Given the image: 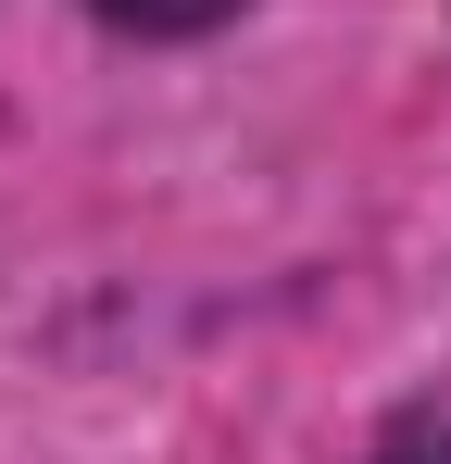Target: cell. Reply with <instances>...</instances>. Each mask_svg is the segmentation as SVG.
<instances>
[{
	"instance_id": "obj_1",
	"label": "cell",
	"mask_w": 451,
	"mask_h": 464,
	"mask_svg": "<svg viewBox=\"0 0 451 464\" xmlns=\"http://www.w3.org/2000/svg\"><path fill=\"white\" fill-rule=\"evenodd\" d=\"M113 25H150V38H176V25H214V13H238V0H101Z\"/></svg>"
},
{
	"instance_id": "obj_2",
	"label": "cell",
	"mask_w": 451,
	"mask_h": 464,
	"mask_svg": "<svg viewBox=\"0 0 451 464\" xmlns=\"http://www.w3.org/2000/svg\"><path fill=\"white\" fill-rule=\"evenodd\" d=\"M389 464H451V440H401V452H389Z\"/></svg>"
}]
</instances>
